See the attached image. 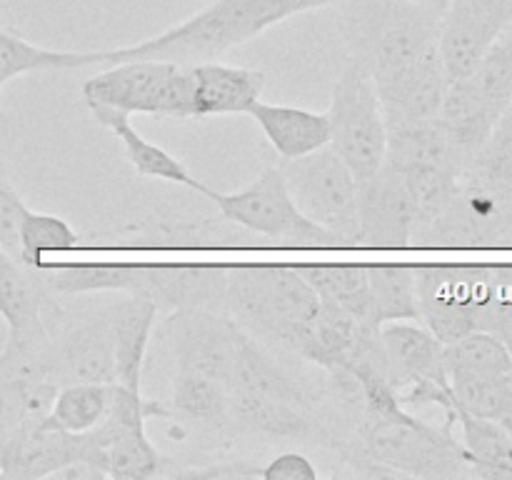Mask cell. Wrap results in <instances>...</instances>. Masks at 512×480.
Masks as SVG:
<instances>
[{
	"instance_id": "43",
	"label": "cell",
	"mask_w": 512,
	"mask_h": 480,
	"mask_svg": "<svg viewBox=\"0 0 512 480\" xmlns=\"http://www.w3.org/2000/svg\"><path fill=\"white\" fill-rule=\"evenodd\" d=\"M260 478L265 480H318V468L313 460L295 450L275 455L268 465L260 468Z\"/></svg>"
},
{
	"instance_id": "1",
	"label": "cell",
	"mask_w": 512,
	"mask_h": 480,
	"mask_svg": "<svg viewBox=\"0 0 512 480\" xmlns=\"http://www.w3.org/2000/svg\"><path fill=\"white\" fill-rule=\"evenodd\" d=\"M338 3L340 0H213L203 10L155 38L128 48L100 50V63L115 65L128 60H168L178 65L208 63L293 15Z\"/></svg>"
},
{
	"instance_id": "4",
	"label": "cell",
	"mask_w": 512,
	"mask_h": 480,
	"mask_svg": "<svg viewBox=\"0 0 512 480\" xmlns=\"http://www.w3.org/2000/svg\"><path fill=\"white\" fill-rule=\"evenodd\" d=\"M338 28L348 58L373 80L398 73L438 45L443 13L423 0H340Z\"/></svg>"
},
{
	"instance_id": "34",
	"label": "cell",
	"mask_w": 512,
	"mask_h": 480,
	"mask_svg": "<svg viewBox=\"0 0 512 480\" xmlns=\"http://www.w3.org/2000/svg\"><path fill=\"white\" fill-rule=\"evenodd\" d=\"M113 400V383H70L55 393L48 420L65 433H88L105 420Z\"/></svg>"
},
{
	"instance_id": "46",
	"label": "cell",
	"mask_w": 512,
	"mask_h": 480,
	"mask_svg": "<svg viewBox=\"0 0 512 480\" xmlns=\"http://www.w3.org/2000/svg\"><path fill=\"white\" fill-rule=\"evenodd\" d=\"M503 248H512V213H510V225H508V233H505Z\"/></svg>"
},
{
	"instance_id": "7",
	"label": "cell",
	"mask_w": 512,
	"mask_h": 480,
	"mask_svg": "<svg viewBox=\"0 0 512 480\" xmlns=\"http://www.w3.org/2000/svg\"><path fill=\"white\" fill-rule=\"evenodd\" d=\"M325 115L330 123L328 145L353 170L358 183L378 173L388 155V125L373 75L355 58L345 60Z\"/></svg>"
},
{
	"instance_id": "44",
	"label": "cell",
	"mask_w": 512,
	"mask_h": 480,
	"mask_svg": "<svg viewBox=\"0 0 512 480\" xmlns=\"http://www.w3.org/2000/svg\"><path fill=\"white\" fill-rule=\"evenodd\" d=\"M510 148H512V100L505 105L503 113H500L498 123H495L493 133H490L488 143H485L483 153L478 155V160L493 158V155L505 153V150H510ZM478 160H475V163H478Z\"/></svg>"
},
{
	"instance_id": "19",
	"label": "cell",
	"mask_w": 512,
	"mask_h": 480,
	"mask_svg": "<svg viewBox=\"0 0 512 480\" xmlns=\"http://www.w3.org/2000/svg\"><path fill=\"white\" fill-rule=\"evenodd\" d=\"M53 295L45 290L30 265L0 248V315L8 325L10 345L35 343L48 338L45 310Z\"/></svg>"
},
{
	"instance_id": "10",
	"label": "cell",
	"mask_w": 512,
	"mask_h": 480,
	"mask_svg": "<svg viewBox=\"0 0 512 480\" xmlns=\"http://www.w3.org/2000/svg\"><path fill=\"white\" fill-rule=\"evenodd\" d=\"M50 330V378L58 385L115 383V340L105 308L93 313H68L53 300L45 310Z\"/></svg>"
},
{
	"instance_id": "36",
	"label": "cell",
	"mask_w": 512,
	"mask_h": 480,
	"mask_svg": "<svg viewBox=\"0 0 512 480\" xmlns=\"http://www.w3.org/2000/svg\"><path fill=\"white\" fill-rule=\"evenodd\" d=\"M470 80L485 98V103L498 115L503 113L505 105L512 100V25L485 50L483 58L470 73Z\"/></svg>"
},
{
	"instance_id": "16",
	"label": "cell",
	"mask_w": 512,
	"mask_h": 480,
	"mask_svg": "<svg viewBox=\"0 0 512 480\" xmlns=\"http://www.w3.org/2000/svg\"><path fill=\"white\" fill-rule=\"evenodd\" d=\"M448 83L450 75L445 70L438 45L410 65L400 68L398 73L375 80L388 130L430 123V120L438 118Z\"/></svg>"
},
{
	"instance_id": "26",
	"label": "cell",
	"mask_w": 512,
	"mask_h": 480,
	"mask_svg": "<svg viewBox=\"0 0 512 480\" xmlns=\"http://www.w3.org/2000/svg\"><path fill=\"white\" fill-rule=\"evenodd\" d=\"M283 160L315 153L330 143V123L325 113H310L290 105H273L255 100L248 108Z\"/></svg>"
},
{
	"instance_id": "20",
	"label": "cell",
	"mask_w": 512,
	"mask_h": 480,
	"mask_svg": "<svg viewBox=\"0 0 512 480\" xmlns=\"http://www.w3.org/2000/svg\"><path fill=\"white\" fill-rule=\"evenodd\" d=\"M73 460H80V433H65L48 420L25 423L5 448L0 460V478H48Z\"/></svg>"
},
{
	"instance_id": "5",
	"label": "cell",
	"mask_w": 512,
	"mask_h": 480,
	"mask_svg": "<svg viewBox=\"0 0 512 480\" xmlns=\"http://www.w3.org/2000/svg\"><path fill=\"white\" fill-rule=\"evenodd\" d=\"M88 108L148 113L165 120H195V80L190 65L168 60H128L85 80Z\"/></svg>"
},
{
	"instance_id": "42",
	"label": "cell",
	"mask_w": 512,
	"mask_h": 480,
	"mask_svg": "<svg viewBox=\"0 0 512 480\" xmlns=\"http://www.w3.org/2000/svg\"><path fill=\"white\" fill-rule=\"evenodd\" d=\"M468 178H473L475 183L493 190L498 198L512 203V148L500 155H493V158L478 160L468 170Z\"/></svg>"
},
{
	"instance_id": "32",
	"label": "cell",
	"mask_w": 512,
	"mask_h": 480,
	"mask_svg": "<svg viewBox=\"0 0 512 480\" xmlns=\"http://www.w3.org/2000/svg\"><path fill=\"white\" fill-rule=\"evenodd\" d=\"M443 365L450 383L465 378H493L512 370V353L500 335L473 330L443 345Z\"/></svg>"
},
{
	"instance_id": "2",
	"label": "cell",
	"mask_w": 512,
	"mask_h": 480,
	"mask_svg": "<svg viewBox=\"0 0 512 480\" xmlns=\"http://www.w3.org/2000/svg\"><path fill=\"white\" fill-rule=\"evenodd\" d=\"M453 428V420H445V425L425 423L403 405L363 410L355 420L353 438L340 455L353 468L358 463H373L395 475L460 478L470 475V465Z\"/></svg>"
},
{
	"instance_id": "38",
	"label": "cell",
	"mask_w": 512,
	"mask_h": 480,
	"mask_svg": "<svg viewBox=\"0 0 512 480\" xmlns=\"http://www.w3.org/2000/svg\"><path fill=\"white\" fill-rule=\"evenodd\" d=\"M80 245V235L68 225V220L50 213L28 210L20 223V255L25 265L40 263L45 253L55 250H73Z\"/></svg>"
},
{
	"instance_id": "21",
	"label": "cell",
	"mask_w": 512,
	"mask_h": 480,
	"mask_svg": "<svg viewBox=\"0 0 512 480\" xmlns=\"http://www.w3.org/2000/svg\"><path fill=\"white\" fill-rule=\"evenodd\" d=\"M230 398H233V390L225 380L193 373V370H175L168 405L170 420L205 430L218 438H230L235 435Z\"/></svg>"
},
{
	"instance_id": "39",
	"label": "cell",
	"mask_w": 512,
	"mask_h": 480,
	"mask_svg": "<svg viewBox=\"0 0 512 480\" xmlns=\"http://www.w3.org/2000/svg\"><path fill=\"white\" fill-rule=\"evenodd\" d=\"M483 330L500 335L512 353V265H490Z\"/></svg>"
},
{
	"instance_id": "25",
	"label": "cell",
	"mask_w": 512,
	"mask_h": 480,
	"mask_svg": "<svg viewBox=\"0 0 512 480\" xmlns=\"http://www.w3.org/2000/svg\"><path fill=\"white\" fill-rule=\"evenodd\" d=\"M498 118L500 115L485 103V98L478 93L470 75L450 80L443 105H440L438 123L443 125L450 140L458 145V150L465 155L470 168L475 165L478 155L483 153Z\"/></svg>"
},
{
	"instance_id": "40",
	"label": "cell",
	"mask_w": 512,
	"mask_h": 480,
	"mask_svg": "<svg viewBox=\"0 0 512 480\" xmlns=\"http://www.w3.org/2000/svg\"><path fill=\"white\" fill-rule=\"evenodd\" d=\"M25 393H28V383H20V380L0 373V460H3L10 440L28 423Z\"/></svg>"
},
{
	"instance_id": "13",
	"label": "cell",
	"mask_w": 512,
	"mask_h": 480,
	"mask_svg": "<svg viewBox=\"0 0 512 480\" xmlns=\"http://www.w3.org/2000/svg\"><path fill=\"white\" fill-rule=\"evenodd\" d=\"M240 325L223 310L180 308L165 320L175 370H193L230 385Z\"/></svg>"
},
{
	"instance_id": "17",
	"label": "cell",
	"mask_w": 512,
	"mask_h": 480,
	"mask_svg": "<svg viewBox=\"0 0 512 480\" xmlns=\"http://www.w3.org/2000/svg\"><path fill=\"white\" fill-rule=\"evenodd\" d=\"M380 340L388 360V375L398 400L415 390L443 385L450 388L443 365V343L418 325V320H390L380 325Z\"/></svg>"
},
{
	"instance_id": "6",
	"label": "cell",
	"mask_w": 512,
	"mask_h": 480,
	"mask_svg": "<svg viewBox=\"0 0 512 480\" xmlns=\"http://www.w3.org/2000/svg\"><path fill=\"white\" fill-rule=\"evenodd\" d=\"M210 200L218 205L225 223H233L248 233L273 240L285 248H348L340 235L313 223L300 213L290 198L280 165L265 168L248 188L238 193H218L208 188Z\"/></svg>"
},
{
	"instance_id": "14",
	"label": "cell",
	"mask_w": 512,
	"mask_h": 480,
	"mask_svg": "<svg viewBox=\"0 0 512 480\" xmlns=\"http://www.w3.org/2000/svg\"><path fill=\"white\" fill-rule=\"evenodd\" d=\"M512 25V0H448L438 48L450 80L473 73L485 50Z\"/></svg>"
},
{
	"instance_id": "30",
	"label": "cell",
	"mask_w": 512,
	"mask_h": 480,
	"mask_svg": "<svg viewBox=\"0 0 512 480\" xmlns=\"http://www.w3.org/2000/svg\"><path fill=\"white\" fill-rule=\"evenodd\" d=\"M298 268L323 303L345 310L358 320L375 323L368 265H298Z\"/></svg>"
},
{
	"instance_id": "11",
	"label": "cell",
	"mask_w": 512,
	"mask_h": 480,
	"mask_svg": "<svg viewBox=\"0 0 512 480\" xmlns=\"http://www.w3.org/2000/svg\"><path fill=\"white\" fill-rule=\"evenodd\" d=\"M512 203L465 175L448 208L415 230L413 245L420 248H503Z\"/></svg>"
},
{
	"instance_id": "33",
	"label": "cell",
	"mask_w": 512,
	"mask_h": 480,
	"mask_svg": "<svg viewBox=\"0 0 512 480\" xmlns=\"http://www.w3.org/2000/svg\"><path fill=\"white\" fill-rule=\"evenodd\" d=\"M368 280L375 323L420 320L418 265H368Z\"/></svg>"
},
{
	"instance_id": "35",
	"label": "cell",
	"mask_w": 512,
	"mask_h": 480,
	"mask_svg": "<svg viewBox=\"0 0 512 480\" xmlns=\"http://www.w3.org/2000/svg\"><path fill=\"white\" fill-rule=\"evenodd\" d=\"M400 173L415 205L418 228L438 218L465 183V175L460 170L440 168V165H420V168H408Z\"/></svg>"
},
{
	"instance_id": "9",
	"label": "cell",
	"mask_w": 512,
	"mask_h": 480,
	"mask_svg": "<svg viewBox=\"0 0 512 480\" xmlns=\"http://www.w3.org/2000/svg\"><path fill=\"white\" fill-rule=\"evenodd\" d=\"M490 265H418V310L425 328L453 343L483 330Z\"/></svg>"
},
{
	"instance_id": "28",
	"label": "cell",
	"mask_w": 512,
	"mask_h": 480,
	"mask_svg": "<svg viewBox=\"0 0 512 480\" xmlns=\"http://www.w3.org/2000/svg\"><path fill=\"white\" fill-rule=\"evenodd\" d=\"M385 163L395 170L420 168V165H440L453 168L468 175L470 163L460 153L458 145L450 140L438 118L430 123L403 125V128L388 130V155Z\"/></svg>"
},
{
	"instance_id": "47",
	"label": "cell",
	"mask_w": 512,
	"mask_h": 480,
	"mask_svg": "<svg viewBox=\"0 0 512 480\" xmlns=\"http://www.w3.org/2000/svg\"><path fill=\"white\" fill-rule=\"evenodd\" d=\"M5 340H8V325L0 323V348L5 345Z\"/></svg>"
},
{
	"instance_id": "15",
	"label": "cell",
	"mask_w": 512,
	"mask_h": 480,
	"mask_svg": "<svg viewBox=\"0 0 512 480\" xmlns=\"http://www.w3.org/2000/svg\"><path fill=\"white\" fill-rule=\"evenodd\" d=\"M415 205L405 188L403 173L388 163L360 183L358 245L363 248H408L413 245Z\"/></svg>"
},
{
	"instance_id": "23",
	"label": "cell",
	"mask_w": 512,
	"mask_h": 480,
	"mask_svg": "<svg viewBox=\"0 0 512 480\" xmlns=\"http://www.w3.org/2000/svg\"><path fill=\"white\" fill-rule=\"evenodd\" d=\"M105 315L115 340V383L140 390L158 305L140 295H125L123 300L105 305Z\"/></svg>"
},
{
	"instance_id": "48",
	"label": "cell",
	"mask_w": 512,
	"mask_h": 480,
	"mask_svg": "<svg viewBox=\"0 0 512 480\" xmlns=\"http://www.w3.org/2000/svg\"><path fill=\"white\" fill-rule=\"evenodd\" d=\"M5 178V170H3V165H0V180Z\"/></svg>"
},
{
	"instance_id": "45",
	"label": "cell",
	"mask_w": 512,
	"mask_h": 480,
	"mask_svg": "<svg viewBox=\"0 0 512 480\" xmlns=\"http://www.w3.org/2000/svg\"><path fill=\"white\" fill-rule=\"evenodd\" d=\"M423 3L433 5L435 10H440V13H443V10H445V5H448V0H423Z\"/></svg>"
},
{
	"instance_id": "31",
	"label": "cell",
	"mask_w": 512,
	"mask_h": 480,
	"mask_svg": "<svg viewBox=\"0 0 512 480\" xmlns=\"http://www.w3.org/2000/svg\"><path fill=\"white\" fill-rule=\"evenodd\" d=\"M100 63V53H68V50H50L0 28V98L3 88L25 73H43V70H68L83 65ZM5 120L3 100H0V123Z\"/></svg>"
},
{
	"instance_id": "24",
	"label": "cell",
	"mask_w": 512,
	"mask_h": 480,
	"mask_svg": "<svg viewBox=\"0 0 512 480\" xmlns=\"http://www.w3.org/2000/svg\"><path fill=\"white\" fill-rule=\"evenodd\" d=\"M195 120L213 118V115L248 113L250 105L260 100L265 88V73L250 68H235L208 60L195 63Z\"/></svg>"
},
{
	"instance_id": "22",
	"label": "cell",
	"mask_w": 512,
	"mask_h": 480,
	"mask_svg": "<svg viewBox=\"0 0 512 480\" xmlns=\"http://www.w3.org/2000/svg\"><path fill=\"white\" fill-rule=\"evenodd\" d=\"M230 390L238 393L260 395L270 400H285V403L313 405L315 395L305 383H300L290 370H285L268 350L255 343L248 330H238L235 340L233 370H230Z\"/></svg>"
},
{
	"instance_id": "41",
	"label": "cell",
	"mask_w": 512,
	"mask_h": 480,
	"mask_svg": "<svg viewBox=\"0 0 512 480\" xmlns=\"http://www.w3.org/2000/svg\"><path fill=\"white\" fill-rule=\"evenodd\" d=\"M28 205L13 188V183L5 175L0 180V248L8 250L10 255H20V223H23Z\"/></svg>"
},
{
	"instance_id": "27",
	"label": "cell",
	"mask_w": 512,
	"mask_h": 480,
	"mask_svg": "<svg viewBox=\"0 0 512 480\" xmlns=\"http://www.w3.org/2000/svg\"><path fill=\"white\" fill-rule=\"evenodd\" d=\"M93 110L95 120L105 128H110L115 133V138L123 143L125 155H128L130 165L138 170V175L143 178H158L165 180V183L185 185L190 190H198V193H208V185L200 183L183 163H180L175 155H170L168 150L160 148V145L150 143L148 138L138 133V130L130 125V115L120 113V110L110 108H90Z\"/></svg>"
},
{
	"instance_id": "3",
	"label": "cell",
	"mask_w": 512,
	"mask_h": 480,
	"mask_svg": "<svg viewBox=\"0 0 512 480\" xmlns=\"http://www.w3.org/2000/svg\"><path fill=\"white\" fill-rule=\"evenodd\" d=\"M320 298L298 265H228L223 313L250 335L300 353Z\"/></svg>"
},
{
	"instance_id": "29",
	"label": "cell",
	"mask_w": 512,
	"mask_h": 480,
	"mask_svg": "<svg viewBox=\"0 0 512 480\" xmlns=\"http://www.w3.org/2000/svg\"><path fill=\"white\" fill-rule=\"evenodd\" d=\"M455 425L460 428L470 475L512 478V420L478 418L455 405Z\"/></svg>"
},
{
	"instance_id": "18",
	"label": "cell",
	"mask_w": 512,
	"mask_h": 480,
	"mask_svg": "<svg viewBox=\"0 0 512 480\" xmlns=\"http://www.w3.org/2000/svg\"><path fill=\"white\" fill-rule=\"evenodd\" d=\"M228 265H135V288L130 295L153 300L168 310H223Z\"/></svg>"
},
{
	"instance_id": "8",
	"label": "cell",
	"mask_w": 512,
	"mask_h": 480,
	"mask_svg": "<svg viewBox=\"0 0 512 480\" xmlns=\"http://www.w3.org/2000/svg\"><path fill=\"white\" fill-rule=\"evenodd\" d=\"M280 170L300 213L340 235L348 248H358L360 183L345 160L325 145L315 153L283 160Z\"/></svg>"
},
{
	"instance_id": "12",
	"label": "cell",
	"mask_w": 512,
	"mask_h": 480,
	"mask_svg": "<svg viewBox=\"0 0 512 480\" xmlns=\"http://www.w3.org/2000/svg\"><path fill=\"white\" fill-rule=\"evenodd\" d=\"M230 418H233L235 435L248 433L265 443H298L308 448H330L338 453L348 445V440L328 420H323L313 405L285 403V400L233 390Z\"/></svg>"
},
{
	"instance_id": "37",
	"label": "cell",
	"mask_w": 512,
	"mask_h": 480,
	"mask_svg": "<svg viewBox=\"0 0 512 480\" xmlns=\"http://www.w3.org/2000/svg\"><path fill=\"white\" fill-rule=\"evenodd\" d=\"M455 405L478 418L512 420V370L493 378L453 380Z\"/></svg>"
}]
</instances>
